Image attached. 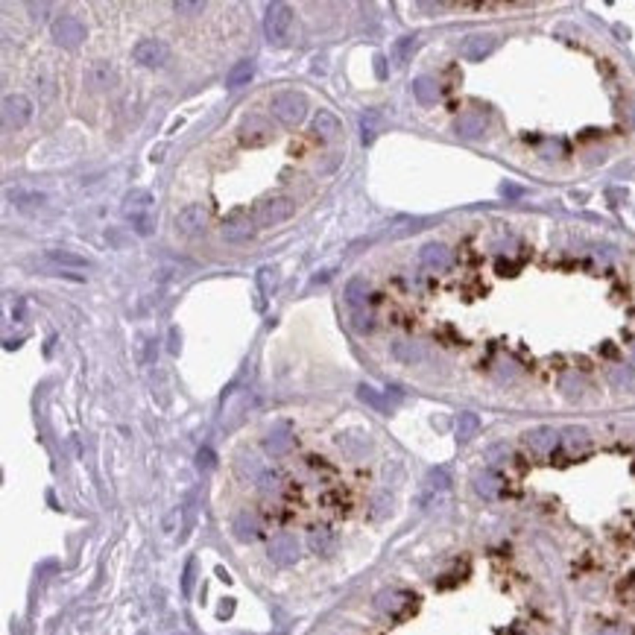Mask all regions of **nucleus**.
I'll use <instances>...</instances> for the list:
<instances>
[{
  "label": "nucleus",
  "mask_w": 635,
  "mask_h": 635,
  "mask_svg": "<svg viewBox=\"0 0 635 635\" xmlns=\"http://www.w3.org/2000/svg\"><path fill=\"white\" fill-rule=\"evenodd\" d=\"M270 109H272V115L279 118L281 123L299 126L305 120V115H307V100L302 94H296V91H279L270 100Z\"/></svg>",
  "instance_id": "nucleus-1"
},
{
  "label": "nucleus",
  "mask_w": 635,
  "mask_h": 635,
  "mask_svg": "<svg viewBox=\"0 0 635 635\" xmlns=\"http://www.w3.org/2000/svg\"><path fill=\"white\" fill-rule=\"evenodd\" d=\"M293 214H296V200L293 197H272V200L258 205L255 223L258 225H279V223L290 220Z\"/></svg>",
  "instance_id": "nucleus-2"
},
{
  "label": "nucleus",
  "mask_w": 635,
  "mask_h": 635,
  "mask_svg": "<svg viewBox=\"0 0 635 635\" xmlns=\"http://www.w3.org/2000/svg\"><path fill=\"white\" fill-rule=\"evenodd\" d=\"M272 126L267 118H260V115H246L240 120L237 126V138L243 146H267L272 141Z\"/></svg>",
  "instance_id": "nucleus-3"
},
{
  "label": "nucleus",
  "mask_w": 635,
  "mask_h": 635,
  "mask_svg": "<svg viewBox=\"0 0 635 635\" xmlns=\"http://www.w3.org/2000/svg\"><path fill=\"white\" fill-rule=\"evenodd\" d=\"M293 24V9L287 4H270L264 15V36L267 41H281Z\"/></svg>",
  "instance_id": "nucleus-4"
},
{
  "label": "nucleus",
  "mask_w": 635,
  "mask_h": 635,
  "mask_svg": "<svg viewBox=\"0 0 635 635\" xmlns=\"http://www.w3.org/2000/svg\"><path fill=\"white\" fill-rule=\"evenodd\" d=\"M85 36H88V29L76 15H62V18L53 21V39L62 47H79L85 41Z\"/></svg>",
  "instance_id": "nucleus-5"
},
{
  "label": "nucleus",
  "mask_w": 635,
  "mask_h": 635,
  "mask_svg": "<svg viewBox=\"0 0 635 635\" xmlns=\"http://www.w3.org/2000/svg\"><path fill=\"white\" fill-rule=\"evenodd\" d=\"M132 56H135L138 64H144V68H165L167 59H170V50L161 39H141L135 44Z\"/></svg>",
  "instance_id": "nucleus-6"
},
{
  "label": "nucleus",
  "mask_w": 635,
  "mask_h": 635,
  "mask_svg": "<svg viewBox=\"0 0 635 635\" xmlns=\"http://www.w3.org/2000/svg\"><path fill=\"white\" fill-rule=\"evenodd\" d=\"M205 223H208V208L202 202H190L176 214V232L185 237H193L205 229Z\"/></svg>",
  "instance_id": "nucleus-7"
},
{
  "label": "nucleus",
  "mask_w": 635,
  "mask_h": 635,
  "mask_svg": "<svg viewBox=\"0 0 635 635\" xmlns=\"http://www.w3.org/2000/svg\"><path fill=\"white\" fill-rule=\"evenodd\" d=\"M32 118V103H29V97L24 94H9L4 97V123L6 126H15V129H21L27 126Z\"/></svg>",
  "instance_id": "nucleus-8"
},
{
  "label": "nucleus",
  "mask_w": 635,
  "mask_h": 635,
  "mask_svg": "<svg viewBox=\"0 0 635 635\" xmlns=\"http://www.w3.org/2000/svg\"><path fill=\"white\" fill-rule=\"evenodd\" d=\"M115 76H118V71H115V64H111L109 59H94L85 68V85L91 91H103V88L115 85Z\"/></svg>",
  "instance_id": "nucleus-9"
},
{
  "label": "nucleus",
  "mask_w": 635,
  "mask_h": 635,
  "mask_svg": "<svg viewBox=\"0 0 635 635\" xmlns=\"http://www.w3.org/2000/svg\"><path fill=\"white\" fill-rule=\"evenodd\" d=\"M270 559L272 562H279V565H293L299 559V542H296V536H290V533H279L275 539L270 542Z\"/></svg>",
  "instance_id": "nucleus-10"
},
{
  "label": "nucleus",
  "mask_w": 635,
  "mask_h": 635,
  "mask_svg": "<svg viewBox=\"0 0 635 635\" xmlns=\"http://www.w3.org/2000/svg\"><path fill=\"white\" fill-rule=\"evenodd\" d=\"M495 44H498V39L492 36V32H477V36L466 39V44H463V56H466L468 62H483L486 56L495 50Z\"/></svg>",
  "instance_id": "nucleus-11"
},
{
  "label": "nucleus",
  "mask_w": 635,
  "mask_h": 635,
  "mask_svg": "<svg viewBox=\"0 0 635 635\" xmlns=\"http://www.w3.org/2000/svg\"><path fill=\"white\" fill-rule=\"evenodd\" d=\"M252 235H255V220H249V217H232L223 223V237L229 243L252 240Z\"/></svg>",
  "instance_id": "nucleus-12"
},
{
  "label": "nucleus",
  "mask_w": 635,
  "mask_h": 635,
  "mask_svg": "<svg viewBox=\"0 0 635 635\" xmlns=\"http://www.w3.org/2000/svg\"><path fill=\"white\" fill-rule=\"evenodd\" d=\"M524 442H527L536 454H547V451H553V445L559 442V433L553 431V428H533V431L524 436Z\"/></svg>",
  "instance_id": "nucleus-13"
},
{
  "label": "nucleus",
  "mask_w": 635,
  "mask_h": 635,
  "mask_svg": "<svg viewBox=\"0 0 635 635\" xmlns=\"http://www.w3.org/2000/svg\"><path fill=\"white\" fill-rule=\"evenodd\" d=\"M413 594H407V592H396V589H389V592H381L378 600H375V606L386 615H398L401 606H410L413 603Z\"/></svg>",
  "instance_id": "nucleus-14"
},
{
  "label": "nucleus",
  "mask_w": 635,
  "mask_h": 635,
  "mask_svg": "<svg viewBox=\"0 0 635 635\" xmlns=\"http://www.w3.org/2000/svg\"><path fill=\"white\" fill-rule=\"evenodd\" d=\"M314 132L319 138H325V141H331V138H337L340 132H343V126H340L337 115H331L328 109H319L314 115Z\"/></svg>",
  "instance_id": "nucleus-15"
},
{
  "label": "nucleus",
  "mask_w": 635,
  "mask_h": 635,
  "mask_svg": "<svg viewBox=\"0 0 635 635\" xmlns=\"http://www.w3.org/2000/svg\"><path fill=\"white\" fill-rule=\"evenodd\" d=\"M264 445H267V451L272 454V457H281V454H287V451H290V445H293L290 428H287V425H275V428L267 433Z\"/></svg>",
  "instance_id": "nucleus-16"
},
{
  "label": "nucleus",
  "mask_w": 635,
  "mask_h": 635,
  "mask_svg": "<svg viewBox=\"0 0 635 635\" xmlns=\"http://www.w3.org/2000/svg\"><path fill=\"white\" fill-rule=\"evenodd\" d=\"M421 264L433 267V270H445V267H451V249L445 243H428L421 249Z\"/></svg>",
  "instance_id": "nucleus-17"
},
{
  "label": "nucleus",
  "mask_w": 635,
  "mask_h": 635,
  "mask_svg": "<svg viewBox=\"0 0 635 635\" xmlns=\"http://www.w3.org/2000/svg\"><path fill=\"white\" fill-rule=\"evenodd\" d=\"M232 533L237 536L240 542H252V539H258L260 524H258V518L252 512H237L235 521H232Z\"/></svg>",
  "instance_id": "nucleus-18"
},
{
  "label": "nucleus",
  "mask_w": 635,
  "mask_h": 635,
  "mask_svg": "<svg viewBox=\"0 0 635 635\" xmlns=\"http://www.w3.org/2000/svg\"><path fill=\"white\" fill-rule=\"evenodd\" d=\"M307 547H311L314 553H319V557H328V553L334 550V533L328 527H314L311 533H307Z\"/></svg>",
  "instance_id": "nucleus-19"
},
{
  "label": "nucleus",
  "mask_w": 635,
  "mask_h": 635,
  "mask_svg": "<svg viewBox=\"0 0 635 635\" xmlns=\"http://www.w3.org/2000/svg\"><path fill=\"white\" fill-rule=\"evenodd\" d=\"M47 260H53L59 267H74V270H85L91 267V260L79 252H71V249H50L47 252Z\"/></svg>",
  "instance_id": "nucleus-20"
},
{
  "label": "nucleus",
  "mask_w": 635,
  "mask_h": 635,
  "mask_svg": "<svg viewBox=\"0 0 635 635\" xmlns=\"http://www.w3.org/2000/svg\"><path fill=\"white\" fill-rule=\"evenodd\" d=\"M255 74V62L252 59H243L237 62L235 68L225 74V88H240V85H249V79Z\"/></svg>",
  "instance_id": "nucleus-21"
},
{
  "label": "nucleus",
  "mask_w": 635,
  "mask_h": 635,
  "mask_svg": "<svg viewBox=\"0 0 635 635\" xmlns=\"http://www.w3.org/2000/svg\"><path fill=\"white\" fill-rule=\"evenodd\" d=\"M413 94H416V100L421 106H433L439 100V85H436V79L431 76H419L416 83H413Z\"/></svg>",
  "instance_id": "nucleus-22"
},
{
  "label": "nucleus",
  "mask_w": 635,
  "mask_h": 635,
  "mask_svg": "<svg viewBox=\"0 0 635 635\" xmlns=\"http://www.w3.org/2000/svg\"><path fill=\"white\" fill-rule=\"evenodd\" d=\"M501 477L495 475V471H480V475H475V489H477V495H483V498H495L498 492H501Z\"/></svg>",
  "instance_id": "nucleus-23"
},
{
  "label": "nucleus",
  "mask_w": 635,
  "mask_h": 635,
  "mask_svg": "<svg viewBox=\"0 0 635 635\" xmlns=\"http://www.w3.org/2000/svg\"><path fill=\"white\" fill-rule=\"evenodd\" d=\"M6 197L18 205V208H36V205H44V193H36V190H21V188H9Z\"/></svg>",
  "instance_id": "nucleus-24"
},
{
  "label": "nucleus",
  "mask_w": 635,
  "mask_h": 635,
  "mask_svg": "<svg viewBox=\"0 0 635 635\" xmlns=\"http://www.w3.org/2000/svg\"><path fill=\"white\" fill-rule=\"evenodd\" d=\"M393 354L401 363H416V361H421V346L410 343V340H398V343L393 346Z\"/></svg>",
  "instance_id": "nucleus-25"
},
{
  "label": "nucleus",
  "mask_w": 635,
  "mask_h": 635,
  "mask_svg": "<svg viewBox=\"0 0 635 635\" xmlns=\"http://www.w3.org/2000/svg\"><path fill=\"white\" fill-rule=\"evenodd\" d=\"M483 129H486V120H483L480 115H466V118L457 120V132H460L463 138H477Z\"/></svg>",
  "instance_id": "nucleus-26"
},
{
  "label": "nucleus",
  "mask_w": 635,
  "mask_h": 635,
  "mask_svg": "<svg viewBox=\"0 0 635 635\" xmlns=\"http://www.w3.org/2000/svg\"><path fill=\"white\" fill-rule=\"evenodd\" d=\"M366 293H369V284H366V279H351L349 281V287H346V299H349V305H363L366 302Z\"/></svg>",
  "instance_id": "nucleus-27"
},
{
  "label": "nucleus",
  "mask_w": 635,
  "mask_h": 635,
  "mask_svg": "<svg viewBox=\"0 0 635 635\" xmlns=\"http://www.w3.org/2000/svg\"><path fill=\"white\" fill-rule=\"evenodd\" d=\"M477 428H480V419H477L475 413H463V416L457 419V436L463 439V442H466V439L475 436V433H477Z\"/></svg>",
  "instance_id": "nucleus-28"
},
{
  "label": "nucleus",
  "mask_w": 635,
  "mask_h": 635,
  "mask_svg": "<svg viewBox=\"0 0 635 635\" xmlns=\"http://www.w3.org/2000/svg\"><path fill=\"white\" fill-rule=\"evenodd\" d=\"M413 50H416V39L413 36H404V39L396 41L393 56H396L398 64H407V62H410V56H413Z\"/></svg>",
  "instance_id": "nucleus-29"
},
{
  "label": "nucleus",
  "mask_w": 635,
  "mask_h": 635,
  "mask_svg": "<svg viewBox=\"0 0 635 635\" xmlns=\"http://www.w3.org/2000/svg\"><path fill=\"white\" fill-rule=\"evenodd\" d=\"M237 471H240V475L243 477H252V480H258L260 475H264V466H260V460L258 457H240L237 460Z\"/></svg>",
  "instance_id": "nucleus-30"
},
{
  "label": "nucleus",
  "mask_w": 635,
  "mask_h": 635,
  "mask_svg": "<svg viewBox=\"0 0 635 635\" xmlns=\"http://www.w3.org/2000/svg\"><path fill=\"white\" fill-rule=\"evenodd\" d=\"M351 328L357 334H369L372 328H375V316H372L369 311H354L351 314Z\"/></svg>",
  "instance_id": "nucleus-31"
},
{
  "label": "nucleus",
  "mask_w": 635,
  "mask_h": 635,
  "mask_svg": "<svg viewBox=\"0 0 635 635\" xmlns=\"http://www.w3.org/2000/svg\"><path fill=\"white\" fill-rule=\"evenodd\" d=\"M609 378H612V384H615V386L629 389V386L635 384V372H632L629 366H615V369L609 372Z\"/></svg>",
  "instance_id": "nucleus-32"
},
{
  "label": "nucleus",
  "mask_w": 635,
  "mask_h": 635,
  "mask_svg": "<svg viewBox=\"0 0 635 635\" xmlns=\"http://www.w3.org/2000/svg\"><path fill=\"white\" fill-rule=\"evenodd\" d=\"M361 129H363V144H372L378 135V111H366L361 118Z\"/></svg>",
  "instance_id": "nucleus-33"
},
{
  "label": "nucleus",
  "mask_w": 635,
  "mask_h": 635,
  "mask_svg": "<svg viewBox=\"0 0 635 635\" xmlns=\"http://www.w3.org/2000/svg\"><path fill=\"white\" fill-rule=\"evenodd\" d=\"M255 483H258V489H260V492H267V495H270V492H279V489H281V477L275 475V471H270V468H267L264 475H260V477H258Z\"/></svg>",
  "instance_id": "nucleus-34"
},
{
  "label": "nucleus",
  "mask_w": 635,
  "mask_h": 635,
  "mask_svg": "<svg viewBox=\"0 0 635 635\" xmlns=\"http://www.w3.org/2000/svg\"><path fill=\"white\" fill-rule=\"evenodd\" d=\"M173 9L179 15H202L205 12V0H176Z\"/></svg>",
  "instance_id": "nucleus-35"
},
{
  "label": "nucleus",
  "mask_w": 635,
  "mask_h": 635,
  "mask_svg": "<svg viewBox=\"0 0 635 635\" xmlns=\"http://www.w3.org/2000/svg\"><path fill=\"white\" fill-rule=\"evenodd\" d=\"M448 486H451V477H448V471H442V468L431 471V477H428V489H433V492H445Z\"/></svg>",
  "instance_id": "nucleus-36"
},
{
  "label": "nucleus",
  "mask_w": 635,
  "mask_h": 635,
  "mask_svg": "<svg viewBox=\"0 0 635 635\" xmlns=\"http://www.w3.org/2000/svg\"><path fill=\"white\" fill-rule=\"evenodd\" d=\"M565 439H568V445H571V448H582L585 442H589V433L580 431V428H571V431H565Z\"/></svg>",
  "instance_id": "nucleus-37"
},
{
  "label": "nucleus",
  "mask_w": 635,
  "mask_h": 635,
  "mask_svg": "<svg viewBox=\"0 0 635 635\" xmlns=\"http://www.w3.org/2000/svg\"><path fill=\"white\" fill-rule=\"evenodd\" d=\"M361 398H363V401H369L372 407H378L381 413H386V404H384V398H381V396L375 393V389H369V386H361Z\"/></svg>",
  "instance_id": "nucleus-38"
},
{
  "label": "nucleus",
  "mask_w": 635,
  "mask_h": 635,
  "mask_svg": "<svg viewBox=\"0 0 635 635\" xmlns=\"http://www.w3.org/2000/svg\"><path fill=\"white\" fill-rule=\"evenodd\" d=\"M150 202H153V197L146 190H132L126 197V208H132V205H150Z\"/></svg>",
  "instance_id": "nucleus-39"
},
{
  "label": "nucleus",
  "mask_w": 635,
  "mask_h": 635,
  "mask_svg": "<svg viewBox=\"0 0 635 635\" xmlns=\"http://www.w3.org/2000/svg\"><path fill=\"white\" fill-rule=\"evenodd\" d=\"M190 585H193V559L185 565V582H182V592L190 594Z\"/></svg>",
  "instance_id": "nucleus-40"
},
{
  "label": "nucleus",
  "mask_w": 635,
  "mask_h": 635,
  "mask_svg": "<svg viewBox=\"0 0 635 635\" xmlns=\"http://www.w3.org/2000/svg\"><path fill=\"white\" fill-rule=\"evenodd\" d=\"M200 466H202V468H211V466H214V454H211L208 448L200 451Z\"/></svg>",
  "instance_id": "nucleus-41"
},
{
  "label": "nucleus",
  "mask_w": 635,
  "mask_h": 635,
  "mask_svg": "<svg viewBox=\"0 0 635 635\" xmlns=\"http://www.w3.org/2000/svg\"><path fill=\"white\" fill-rule=\"evenodd\" d=\"M562 386H571V389H568V396H577L580 393V381L574 384V378H562Z\"/></svg>",
  "instance_id": "nucleus-42"
},
{
  "label": "nucleus",
  "mask_w": 635,
  "mask_h": 635,
  "mask_svg": "<svg viewBox=\"0 0 635 635\" xmlns=\"http://www.w3.org/2000/svg\"><path fill=\"white\" fill-rule=\"evenodd\" d=\"M600 635H629V632H627L624 627H609V629H603Z\"/></svg>",
  "instance_id": "nucleus-43"
}]
</instances>
